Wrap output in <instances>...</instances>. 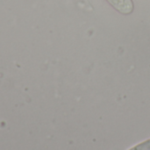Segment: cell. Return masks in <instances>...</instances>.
<instances>
[{
  "mask_svg": "<svg viewBox=\"0 0 150 150\" xmlns=\"http://www.w3.org/2000/svg\"><path fill=\"white\" fill-rule=\"evenodd\" d=\"M129 150H150V139L133 147Z\"/></svg>",
  "mask_w": 150,
  "mask_h": 150,
  "instance_id": "2",
  "label": "cell"
},
{
  "mask_svg": "<svg viewBox=\"0 0 150 150\" xmlns=\"http://www.w3.org/2000/svg\"><path fill=\"white\" fill-rule=\"evenodd\" d=\"M118 11L122 14H130L134 10L132 0H107Z\"/></svg>",
  "mask_w": 150,
  "mask_h": 150,
  "instance_id": "1",
  "label": "cell"
}]
</instances>
